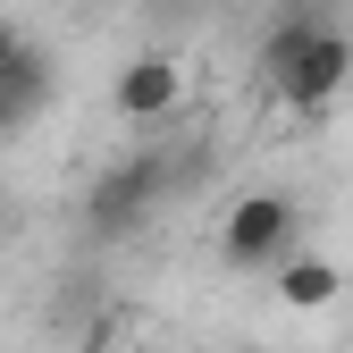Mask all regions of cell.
Masks as SVG:
<instances>
[{"label":"cell","instance_id":"cell-1","mask_svg":"<svg viewBox=\"0 0 353 353\" xmlns=\"http://www.w3.org/2000/svg\"><path fill=\"white\" fill-rule=\"evenodd\" d=\"M261 76H270V93L286 110H328L345 84H353V42L345 26H320V17H286L270 42H261Z\"/></svg>","mask_w":353,"mask_h":353},{"label":"cell","instance_id":"cell-2","mask_svg":"<svg viewBox=\"0 0 353 353\" xmlns=\"http://www.w3.org/2000/svg\"><path fill=\"white\" fill-rule=\"evenodd\" d=\"M303 236V210L286 194H244L228 219H219V252H228V270H278Z\"/></svg>","mask_w":353,"mask_h":353},{"label":"cell","instance_id":"cell-3","mask_svg":"<svg viewBox=\"0 0 353 353\" xmlns=\"http://www.w3.org/2000/svg\"><path fill=\"white\" fill-rule=\"evenodd\" d=\"M160 185H168V160H118V168H101L93 176V194H84V228L93 236H126L135 219L160 202Z\"/></svg>","mask_w":353,"mask_h":353},{"label":"cell","instance_id":"cell-4","mask_svg":"<svg viewBox=\"0 0 353 353\" xmlns=\"http://www.w3.org/2000/svg\"><path fill=\"white\" fill-rule=\"evenodd\" d=\"M176 101H185V59H176V51H135V59L118 68V84H110V110L126 126H152Z\"/></svg>","mask_w":353,"mask_h":353},{"label":"cell","instance_id":"cell-5","mask_svg":"<svg viewBox=\"0 0 353 353\" xmlns=\"http://www.w3.org/2000/svg\"><path fill=\"white\" fill-rule=\"evenodd\" d=\"M336 294H345L336 261H320V252H286L278 261V303H286V312H328Z\"/></svg>","mask_w":353,"mask_h":353},{"label":"cell","instance_id":"cell-6","mask_svg":"<svg viewBox=\"0 0 353 353\" xmlns=\"http://www.w3.org/2000/svg\"><path fill=\"white\" fill-rule=\"evenodd\" d=\"M17 51H26V34H17V26H0V68H9Z\"/></svg>","mask_w":353,"mask_h":353},{"label":"cell","instance_id":"cell-7","mask_svg":"<svg viewBox=\"0 0 353 353\" xmlns=\"http://www.w3.org/2000/svg\"><path fill=\"white\" fill-rule=\"evenodd\" d=\"M0 228H9V202H0Z\"/></svg>","mask_w":353,"mask_h":353}]
</instances>
